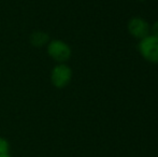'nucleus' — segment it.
I'll list each match as a JSON object with an SVG mask.
<instances>
[{"label":"nucleus","mask_w":158,"mask_h":157,"mask_svg":"<svg viewBox=\"0 0 158 157\" xmlns=\"http://www.w3.org/2000/svg\"><path fill=\"white\" fill-rule=\"evenodd\" d=\"M138 50L145 60L158 64V38L150 35L146 38L140 40Z\"/></svg>","instance_id":"1"},{"label":"nucleus","mask_w":158,"mask_h":157,"mask_svg":"<svg viewBox=\"0 0 158 157\" xmlns=\"http://www.w3.org/2000/svg\"><path fill=\"white\" fill-rule=\"evenodd\" d=\"M48 53L54 60L64 64L71 56V48L61 40H52L48 44Z\"/></svg>","instance_id":"2"},{"label":"nucleus","mask_w":158,"mask_h":157,"mask_svg":"<svg viewBox=\"0 0 158 157\" xmlns=\"http://www.w3.org/2000/svg\"><path fill=\"white\" fill-rule=\"evenodd\" d=\"M72 79V70L66 64H59L55 66L51 73L52 84L57 88H64L70 83Z\"/></svg>","instance_id":"3"},{"label":"nucleus","mask_w":158,"mask_h":157,"mask_svg":"<svg viewBox=\"0 0 158 157\" xmlns=\"http://www.w3.org/2000/svg\"><path fill=\"white\" fill-rule=\"evenodd\" d=\"M127 28H128V31L131 36L140 40L146 38V37L151 35L150 25H148V22L142 19V17H138V16L132 17V19L128 22Z\"/></svg>","instance_id":"4"},{"label":"nucleus","mask_w":158,"mask_h":157,"mask_svg":"<svg viewBox=\"0 0 158 157\" xmlns=\"http://www.w3.org/2000/svg\"><path fill=\"white\" fill-rule=\"evenodd\" d=\"M30 42H31L33 46L40 48V46L45 45L46 43L50 42V37H48V34L43 31H35L30 37Z\"/></svg>","instance_id":"5"},{"label":"nucleus","mask_w":158,"mask_h":157,"mask_svg":"<svg viewBox=\"0 0 158 157\" xmlns=\"http://www.w3.org/2000/svg\"><path fill=\"white\" fill-rule=\"evenodd\" d=\"M9 150H10L9 142L6 139L0 138V155H1V154H8Z\"/></svg>","instance_id":"6"},{"label":"nucleus","mask_w":158,"mask_h":157,"mask_svg":"<svg viewBox=\"0 0 158 157\" xmlns=\"http://www.w3.org/2000/svg\"><path fill=\"white\" fill-rule=\"evenodd\" d=\"M152 36L158 38V21L155 22V23L153 24V26H152Z\"/></svg>","instance_id":"7"},{"label":"nucleus","mask_w":158,"mask_h":157,"mask_svg":"<svg viewBox=\"0 0 158 157\" xmlns=\"http://www.w3.org/2000/svg\"><path fill=\"white\" fill-rule=\"evenodd\" d=\"M0 157H11V156L9 155V154H1V155H0Z\"/></svg>","instance_id":"8"},{"label":"nucleus","mask_w":158,"mask_h":157,"mask_svg":"<svg viewBox=\"0 0 158 157\" xmlns=\"http://www.w3.org/2000/svg\"><path fill=\"white\" fill-rule=\"evenodd\" d=\"M137 1H145V0H137Z\"/></svg>","instance_id":"9"}]
</instances>
